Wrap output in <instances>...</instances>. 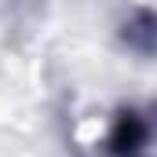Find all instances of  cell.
I'll return each instance as SVG.
<instances>
[{"mask_svg":"<svg viewBox=\"0 0 157 157\" xmlns=\"http://www.w3.org/2000/svg\"><path fill=\"white\" fill-rule=\"evenodd\" d=\"M143 143H146V124L135 113H124L117 121V128H113V150L121 157H135L143 150Z\"/></svg>","mask_w":157,"mask_h":157,"instance_id":"1","label":"cell"}]
</instances>
